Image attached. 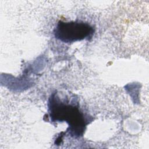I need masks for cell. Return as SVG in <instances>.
I'll return each instance as SVG.
<instances>
[{
	"instance_id": "1",
	"label": "cell",
	"mask_w": 149,
	"mask_h": 149,
	"mask_svg": "<svg viewBox=\"0 0 149 149\" xmlns=\"http://www.w3.org/2000/svg\"><path fill=\"white\" fill-rule=\"evenodd\" d=\"M48 108L52 121L66 122L69 126L70 133L72 136H82L87 123L84 114L78 107L62 101L57 94L54 93L49 98Z\"/></svg>"
},
{
	"instance_id": "2",
	"label": "cell",
	"mask_w": 149,
	"mask_h": 149,
	"mask_svg": "<svg viewBox=\"0 0 149 149\" xmlns=\"http://www.w3.org/2000/svg\"><path fill=\"white\" fill-rule=\"evenodd\" d=\"M94 33V29L91 25L81 21H59L54 31L55 38L66 43L88 40Z\"/></svg>"
}]
</instances>
